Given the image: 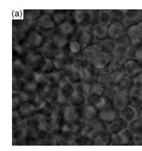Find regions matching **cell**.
Returning a JSON list of instances; mask_svg holds the SVG:
<instances>
[{"instance_id":"1","label":"cell","mask_w":142,"mask_h":151,"mask_svg":"<svg viewBox=\"0 0 142 151\" xmlns=\"http://www.w3.org/2000/svg\"><path fill=\"white\" fill-rule=\"evenodd\" d=\"M107 130V125L100 119H95L91 122H84L82 136L93 142L97 136Z\"/></svg>"},{"instance_id":"2","label":"cell","mask_w":142,"mask_h":151,"mask_svg":"<svg viewBox=\"0 0 142 151\" xmlns=\"http://www.w3.org/2000/svg\"><path fill=\"white\" fill-rule=\"evenodd\" d=\"M44 43L43 35L36 30L29 32L25 38L26 46L32 49H40Z\"/></svg>"},{"instance_id":"3","label":"cell","mask_w":142,"mask_h":151,"mask_svg":"<svg viewBox=\"0 0 142 151\" xmlns=\"http://www.w3.org/2000/svg\"><path fill=\"white\" fill-rule=\"evenodd\" d=\"M72 56L60 52L55 55L52 60L55 67L58 70H65L69 68L76 60H73Z\"/></svg>"},{"instance_id":"4","label":"cell","mask_w":142,"mask_h":151,"mask_svg":"<svg viewBox=\"0 0 142 151\" xmlns=\"http://www.w3.org/2000/svg\"><path fill=\"white\" fill-rule=\"evenodd\" d=\"M46 61L40 53H31L26 58L27 66L31 71H41Z\"/></svg>"},{"instance_id":"5","label":"cell","mask_w":142,"mask_h":151,"mask_svg":"<svg viewBox=\"0 0 142 151\" xmlns=\"http://www.w3.org/2000/svg\"><path fill=\"white\" fill-rule=\"evenodd\" d=\"M135 135L128 127L117 134L112 135L111 145H125L131 144L134 141Z\"/></svg>"},{"instance_id":"6","label":"cell","mask_w":142,"mask_h":151,"mask_svg":"<svg viewBox=\"0 0 142 151\" xmlns=\"http://www.w3.org/2000/svg\"><path fill=\"white\" fill-rule=\"evenodd\" d=\"M62 118L65 123L72 124L77 123L81 119V113L78 108L71 105H67L62 110Z\"/></svg>"},{"instance_id":"7","label":"cell","mask_w":142,"mask_h":151,"mask_svg":"<svg viewBox=\"0 0 142 151\" xmlns=\"http://www.w3.org/2000/svg\"><path fill=\"white\" fill-rule=\"evenodd\" d=\"M75 19L78 27L80 30H88L92 25L93 15L90 12L85 10H77L75 12Z\"/></svg>"},{"instance_id":"8","label":"cell","mask_w":142,"mask_h":151,"mask_svg":"<svg viewBox=\"0 0 142 151\" xmlns=\"http://www.w3.org/2000/svg\"><path fill=\"white\" fill-rule=\"evenodd\" d=\"M80 65V63L76 60L69 68L64 70L65 71V74L63 75V77L74 86L82 81V77L79 71Z\"/></svg>"},{"instance_id":"9","label":"cell","mask_w":142,"mask_h":151,"mask_svg":"<svg viewBox=\"0 0 142 151\" xmlns=\"http://www.w3.org/2000/svg\"><path fill=\"white\" fill-rule=\"evenodd\" d=\"M36 28L42 32L49 33L56 30V24L52 17L48 14H43L36 20Z\"/></svg>"},{"instance_id":"10","label":"cell","mask_w":142,"mask_h":151,"mask_svg":"<svg viewBox=\"0 0 142 151\" xmlns=\"http://www.w3.org/2000/svg\"><path fill=\"white\" fill-rule=\"evenodd\" d=\"M75 32L76 27L74 24L71 23L70 22L66 21L60 25L57 26L55 35L59 36L60 38L70 42L71 38L75 35Z\"/></svg>"},{"instance_id":"11","label":"cell","mask_w":142,"mask_h":151,"mask_svg":"<svg viewBox=\"0 0 142 151\" xmlns=\"http://www.w3.org/2000/svg\"><path fill=\"white\" fill-rule=\"evenodd\" d=\"M129 95L127 91L118 89L111 100L112 106L118 111H121L129 105Z\"/></svg>"},{"instance_id":"12","label":"cell","mask_w":142,"mask_h":151,"mask_svg":"<svg viewBox=\"0 0 142 151\" xmlns=\"http://www.w3.org/2000/svg\"><path fill=\"white\" fill-rule=\"evenodd\" d=\"M28 66H26L21 59L16 58V60H14L13 65H12L13 78L26 79L28 75Z\"/></svg>"},{"instance_id":"13","label":"cell","mask_w":142,"mask_h":151,"mask_svg":"<svg viewBox=\"0 0 142 151\" xmlns=\"http://www.w3.org/2000/svg\"><path fill=\"white\" fill-rule=\"evenodd\" d=\"M120 116V112L116 110L111 104L106 108L99 111V118L105 124H109Z\"/></svg>"},{"instance_id":"14","label":"cell","mask_w":142,"mask_h":151,"mask_svg":"<svg viewBox=\"0 0 142 151\" xmlns=\"http://www.w3.org/2000/svg\"><path fill=\"white\" fill-rule=\"evenodd\" d=\"M81 119L84 122H91L99 117V111L94 105L87 104L80 109Z\"/></svg>"},{"instance_id":"15","label":"cell","mask_w":142,"mask_h":151,"mask_svg":"<svg viewBox=\"0 0 142 151\" xmlns=\"http://www.w3.org/2000/svg\"><path fill=\"white\" fill-rule=\"evenodd\" d=\"M101 52V50H100L99 46H98L96 44H93V45L85 48L82 50V59L85 63L92 65L93 63L95 60V58L97 57V56Z\"/></svg>"},{"instance_id":"16","label":"cell","mask_w":142,"mask_h":151,"mask_svg":"<svg viewBox=\"0 0 142 151\" xmlns=\"http://www.w3.org/2000/svg\"><path fill=\"white\" fill-rule=\"evenodd\" d=\"M39 94L47 103L52 104L57 97V86H51L49 85L41 86Z\"/></svg>"},{"instance_id":"17","label":"cell","mask_w":142,"mask_h":151,"mask_svg":"<svg viewBox=\"0 0 142 151\" xmlns=\"http://www.w3.org/2000/svg\"><path fill=\"white\" fill-rule=\"evenodd\" d=\"M123 67L129 77H133L142 72V66L135 59L127 60L123 63Z\"/></svg>"},{"instance_id":"18","label":"cell","mask_w":142,"mask_h":151,"mask_svg":"<svg viewBox=\"0 0 142 151\" xmlns=\"http://www.w3.org/2000/svg\"><path fill=\"white\" fill-rule=\"evenodd\" d=\"M127 35L134 45L142 42V21L129 28Z\"/></svg>"},{"instance_id":"19","label":"cell","mask_w":142,"mask_h":151,"mask_svg":"<svg viewBox=\"0 0 142 151\" xmlns=\"http://www.w3.org/2000/svg\"><path fill=\"white\" fill-rule=\"evenodd\" d=\"M129 123L120 116L112 122L108 124L107 125V131L112 135L121 132L125 128L128 127Z\"/></svg>"},{"instance_id":"20","label":"cell","mask_w":142,"mask_h":151,"mask_svg":"<svg viewBox=\"0 0 142 151\" xmlns=\"http://www.w3.org/2000/svg\"><path fill=\"white\" fill-rule=\"evenodd\" d=\"M125 31L123 24L119 21H113L109 26L108 35L113 40H117L123 36Z\"/></svg>"},{"instance_id":"21","label":"cell","mask_w":142,"mask_h":151,"mask_svg":"<svg viewBox=\"0 0 142 151\" xmlns=\"http://www.w3.org/2000/svg\"><path fill=\"white\" fill-rule=\"evenodd\" d=\"M92 65L89 63H80L79 71L81 75L82 80L89 83L94 82V79L95 78V73L94 71L93 67Z\"/></svg>"},{"instance_id":"22","label":"cell","mask_w":142,"mask_h":151,"mask_svg":"<svg viewBox=\"0 0 142 151\" xmlns=\"http://www.w3.org/2000/svg\"><path fill=\"white\" fill-rule=\"evenodd\" d=\"M94 40L95 36L93 33L89 30H80L77 37V40L82 45L83 50L89 46L93 45Z\"/></svg>"},{"instance_id":"23","label":"cell","mask_w":142,"mask_h":151,"mask_svg":"<svg viewBox=\"0 0 142 151\" xmlns=\"http://www.w3.org/2000/svg\"><path fill=\"white\" fill-rule=\"evenodd\" d=\"M111 55H107L105 53L101 52L95 58L93 63V67L97 70H103L107 68L111 63Z\"/></svg>"},{"instance_id":"24","label":"cell","mask_w":142,"mask_h":151,"mask_svg":"<svg viewBox=\"0 0 142 151\" xmlns=\"http://www.w3.org/2000/svg\"><path fill=\"white\" fill-rule=\"evenodd\" d=\"M68 104L76 107L77 108H81L87 104V96L75 89L74 93L68 99Z\"/></svg>"},{"instance_id":"25","label":"cell","mask_w":142,"mask_h":151,"mask_svg":"<svg viewBox=\"0 0 142 151\" xmlns=\"http://www.w3.org/2000/svg\"><path fill=\"white\" fill-rule=\"evenodd\" d=\"M117 44L115 40L111 38H105L101 41L99 45V48L101 52L111 55H113L115 50L116 49Z\"/></svg>"},{"instance_id":"26","label":"cell","mask_w":142,"mask_h":151,"mask_svg":"<svg viewBox=\"0 0 142 151\" xmlns=\"http://www.w3.org/2000/svg\"><path fill=\"white\" fill-rule=\"evenodd\" d=\"M127 75L123 68L120 66H115L112 71L110 73V78L112 83L117 85Z\"/></svg>"},{"instance_id":"27","label":"cell","mask_w":142,"mask_h":151,"mask_svg":"<svg viewBox=\"0 0 142 151\" xmlns=\"http://www.w3.org/2000/svg\"><path fill=\"white\" fill-rule=\"evenodd\" d=\"M138 110L129 105L120 111V116L128 123L138 118Z\"/></svg>"},{"instance_id":"28","label":"cell","mask_w":142,"mask_h":151,"mask_svg":"<svg viewBox=\"0 0 142 151\" xmlns=\"http://www.w3.org/2000/svg\"><path fill=\"white\" fill-rule=\"evenodd\" d=\"M27 134V126L23 128L14 129L13 130V144L16 145L20 143L21 145H26V138Z\"/></svg>"},{"instance_id":"29","label":"cell","mask_w":142,"mask_h":151,"mask_svg":"<svg viewBox=\"0 0 142 151\" xmlns=\"http://www.w3.org/2000/svg\"><path fill=\"white\" fill-rule=\"evenodd\" d=\"M112 142V134H111L108 131L99 134L96 138H95L93 144L97 146H108L111 145Z\"/></svg>"},{"instance_id":"30","label":"cell","mask_w":142,"mask_h":151,"mask_svg":"<svg viewBox=\"0 0 142 151\" xmlns=\"http://www.w3.org/2000/svg\"><path fill=\"white\" fill-rule=\"evenodd\" d=\"M18 112L24 119H28L32 118L34 116H35L38 111L36 110L35 108H34L32 105L30 103H25L23 104L22 106L18 110Z\"/></svg>"},{"instance_id":"31","label":"cell","mask_w":142,"mask_h":151,"mask_svg":"<svg viewBox=\"0 0 142 151\" xmlns=\"http://www.w3.org/2000/svg\"><path fill=\"white\" fill-rule=\"evenodd\" d=\"M109 26L105 25L104 24L99 23L95 26L93 28V33L96 38L99 40H103L108 35Z\"/></svg>"},{"instance_id":"32","label":"cell","mask_w":142,"mask_h":151,"mask_svg":"<svg viewBox=\"0 0 142 151\" xmlns=\"http://www.w3.org/2000/svg\"><path fill=\"white\" fill-rule=\"evenodd\" d=\"M47 84L51 86H57L60 79H62V73L58 70H52L50 73H46Z\"/></svg>"},{"instance_id":"33","label":"cell","mask_w":142,"mask_h":151,"mask_svg":"<svg viewBox=\"0 0 142 151\" xmlns=\"http://www.w3.org/2000/svg\"><path fill=\"white\" fill-rule=\"evenodd\" d=\"M97 82L99 83L101 86L104 87L105 89L108 88V87H111L112 85V81L110 78V73L108 72L105 71V70H101L99 74L98 75Z\"/></svg>"},{"instance_id":"34","label":"cell","mask_w":142,"mask_h":151,"mask_svg":"<svg viewBox=\"0 0 142 151\" xmlns=\"http://www.w3.org/2000/svg\"><path fill=\"white\" fill-rule=\"evenodd\" d=\"M68 50L69 54L72 57H76L80 54L81 51L83 50L82 45L77 40H71L68 44Z\"/></svg>"},{"instance_id":"35","label":"cell","mask_w":142,"mask_h":151,"mask_svg":"<svg viewBox=\"0 0 142 151\" xmlns=\"http://www.w3.org/2000/svg\"><path fill=\"white\" fill-rule=\"evenodd\" d=\"M30 79L36 83L39 86L47 84L46 81V75L42 71H32Z\"/></svg>"},{"instance_id":"36","label":"cell","mask_w":142,"mask_h":151,"mask_svg":"<svg viewBox=\"0 0 142 151\" xmlns=\"http://www.w3.org/2000/svg\"><path fill=\"white\" fill-rule=\"evenodd\" d=\"M75 89L87 97L91 91V83L82 80L81 81L75 85Z\"/></svg>"},{"instance_id":"37","label":"cell","mask_w":142,"mask_h":151,"mask_svg":"<svg viewBox=\"0 0 142 151\" xmlns=\"http://www.w3.org/2000/svg\"><path fill=\"white\" fill-rule=\"evenodd\" d=\"M128 128L130 129L135 136H142V120L141 119L137 118L129 122Z\"/></svg>"},{"instance_id":"38","label":"cell","mask_w":142,"mask_h":151,"mask_svg":"<svg viewBox=\"0 0 142 151\" xmlns=\"http://www.w3.org/2000/svg\"><path fill=\"white\" fill-rule=\"evenodd\" d=\"M27 120L19 114L18 111H13V130L27 126Z\"/></svg>"},{"instance_id":"39","label":"cell","mask_w":142,"mask_h":151,"mask_svg":"<svg viewBox=\"0 0 142 151\" xmlns=\"http://www.w3.org/2000/svg\"><path fill=\"white\" fill-rule=\"evenodd\" d=\"M29 103L32 105L36 110L38 111L46 106L47 102L40 96V95L38 93L33 97V99H32L30 102H29Z\"/></svg>"},{"instance_id":"40","label":"cell","mask_w":142,"mask_h":151,"mask_svg":"<svg viewBox=\"0 0 142 151\" xmlns=\"http://www.w3.org/2000/svg\"><path fill=\"white\" fill-rule=\"evenodd\" d=\"M99 18L100 23L109 26L113 22V16L111 12L107 10H101L99 13Z\"/></svg>"},{"instance_id":"41","label":"cell","mask_w":142,"mask_h":151,"mask_svg":"<svg viewBox=\"0 0 142 151\" xmlns=\"http://www.w3.org/2000/svg\"><path fill=\"white\" fill-rule=\"evenodd\" d=\"M129 106L133 107L137 110H140L142 108V97L133 95H129Z\"/></svg>"},{"instance_id":"42","label":"cell","mask_w":142,"mask_h":151,"mask_svg":"<svg viewBox=\"0 0 142 151\" xmlns=\"http://www.w3.org/2000/svg\"><path fill=\"white\" fill-rule=\"evenodd\" d=\"M133 85V81L131 77L126 76L122 81L117 85V87L119 90L121 91L129 92V90Z\"/></svg>"},{"instance_id":"43","label":"cell","mask_w":142,"mask_h":151,"mask_svg":"<svg viewBox=\"0 0 142 151\" xmlns=\"http://www.w3.org/2000/svg\"><path fill=\"white\" fill-rule=\"evenodd\" d=\"M111 104V101H110L107 97L103 96L99 97V99H98L96 104H95V106L99 109V111H101L103 109L105 108L107 106H108L109 105H110Z\"/></svg>"},{"instance_id":"44","label":"cell","mask_w":142,"mask_h":151,"mask_svg":"<svg viewBox=\"0 0 142 151\" xmlns=\"http://www.w3.org/2000/svg\"><path fill=\"white\" fill-rule=\"evenodd\" d=\"M26 79L13 78V93L18 94L22 90Z\"/></svg>"},{"instance_id":"45","label":"cell","mask_w":142,"mask_h":151,"mask_svg":"<svg viewBox=\"0 0 142 151\" xmlns=\"http://www.w3.org/2000/svg\"><path fill=\"white\" fill-rule=\"evenodd\" d=\"M105 91V88L104 87L101 86V85L96 82H93L91 84V91L90 92L94 93L97 96L101 97L104 95Z\"/></svg>"},{"instance_id":"46","label":"cell","mask_w":142,"mask_h":151,"mask_svg":"<svg viewBox=\"0 0 142 151\" xmlns=\"http://www.w3.org/2000/svg\"><path fill=\"white\" fill-rule=\"evenodd\" d=\"M40 14V10H28L25 12L24 18L27 22H32L36 19H38Z\"/></svg>"},{"instance_id":"47","label":"cell","mask_w":142,"mask_h":151,"mask_svg":"<svg viewBox=\"0 0 142 151\" xmlns=\"http://www.w3.org/2000/svg\"><path fill=\"white\" fill-rule=\"evenodd\" d=\"M22 105L23 102L22 101L20 97L19 96V93H13V99H12V108H13V111H18Z\"/></svg>"},{"instance_id":"48","label":"cell","mask_w":142,"mask_h":151,"mask_svg":"<svg viewBox=\"0 0 142 151\" xmlns=\"http://www.w3.org/2000/svg\"><path fill=\"white\" fill-rule=\"evenodd\" d=\"M118 89H118V87H117V85H114V84L112 85L111 87L105 89V91L103 96L107 97V98H108L111 102L113 97L115 94V93L117 91V90Z\"/></svg>"},{"instance_id":"49","label":"cell","mask_w":142,"mask_h":151,"mask_svg":"<svg viewBox=\"0 0 142 151\" xmlns=\"http://www.w3.org/2000/svg\"><path fill=\"white\" fill-rule=\"evenodd\" d=\"M52 18L54 20H55L56 24H57L58 26L67 21L66 20V19H67V15L63 13H56Z\"/></svg>"},{"instance_id":"50","label":"cell","mask_w":142,"mask_h":151,"mask_svg":"<svg viewBox=\"0 0 142 151\" xmlns=\"http://www.w3.org/2000/svg\"><path fill=\"white\" fill-rule=\"evenodd\" d=\"M55 65L53 64L52 60L46 59L44 66L41 71L44 73H50L55 70Z\"/></svg>"},{"instance_id":"51","label":"cell","mask_w":142,"mask_h":151,"mask_svg":"<svg viewBox=\"0 0 142 151\" xmlns=\"http://www.w3.org/2000/svg\"><path fill=\"white\" fill-rule=\"evenodd\" d=\"M129 95H133L140 97H142V87H137L132 85V87L129 90Z\"/></svg>"},{"instance_id":"52","label":"cell","mask_w":142,"mask_h":151,"mask_svg":"<svg viewBox=\"0 0 142 151\" xmlns=\"http://www.w3.org/2000/svg\"><path fill=\"white\" fill-rule=\"evenodd\" d=\"M40 145H57L58 143L55 140V138L52 137H47L44 139L41 140L40 142L38 143Z\"/></svg>"},{"instance_id":"53","label":"cell","mask_w":142,"mask_h":151,"mask_svg":"<svg viewBox=\"0 0 142 151\" xmlns=\"http://www.w3.org/2000/svg\"><path fill=\"white\" fill-rule=\"evenodd\" d=\"M134 58L142 66V45L136 48Z\"/></svg>"},{"instance_id":"54","label":"cell","mask_w":142,"mask_h":151,"mask_svg":"<svg viewBox=\"0 0 142 151\" xmlns=\"http://www.w3.org/2000/svg\"><path fill=\"white\" fill-rule=\"evenodd\" d=\"M133 85L137 87H142V72L137 75L132 79Z\"/></svg>"},{"instance_id":"55","label":"cell","mask_w":142,"mask_h":151,"mask_svg":"<svg viewBox=\"0 0 142 151\" xmlns=\"http://www.w3.org/2000/svg\"><path fill=\"white\" fill-rule=\"evenodd\" d=\"M139 117H140V119L142 120V108H141L140 110L139 111Z\"/></svg>"}]
</instances>
